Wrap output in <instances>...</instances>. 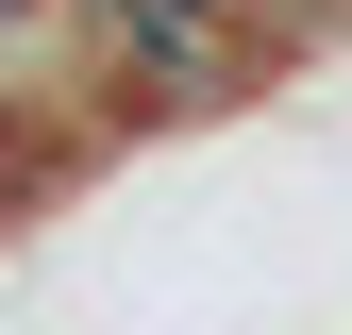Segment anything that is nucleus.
Here are the masks:
<instances>
[{"instance_id": "obj_1", "label": "nucleus", "mask_w": 352, "mask_h": 335, "mask_svg": "<svg viewBox=\"0 0 352 335\" xmlns=\"http://www.w3.org/2000/svg\"><path fill=\"white\" fill-rule=\"evenodd\" d=\"M34 34H67L51 0H0V67H34Z\"/></svg>"}]
</instances>
